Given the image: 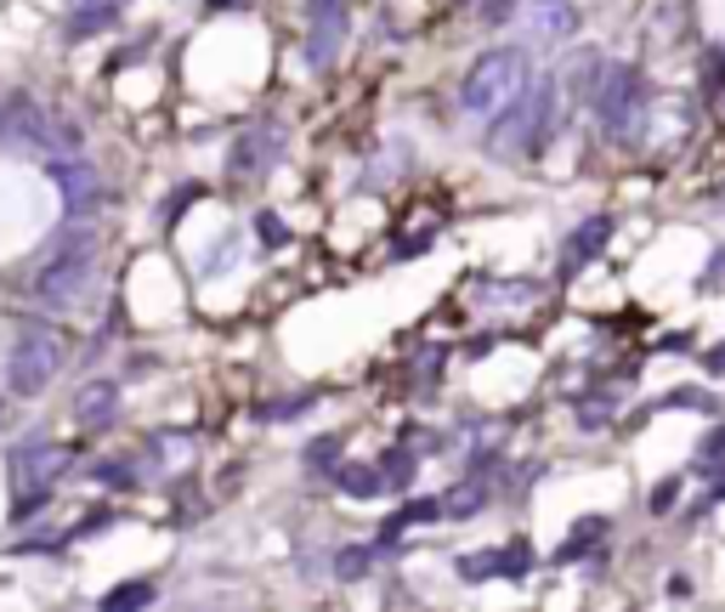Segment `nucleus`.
<instances>
[{
  "label": "nucleus",
  "instance_id": "nucleus-1",
  "mask_svg": "<svg viewBox=\"0 0 725 612\" xmlns=\"http://www.w3.org/2000/svg\"><path fill=\"white\" fill-rule=\"evenodd\" d=\"M550 114H556V80H534V85H521L505 108H494L488 148H494V154L545 148V136H550Z\"/></svg>",
  "mask_w": 725,
  "mask_h": 612
},
{
  "label": "nucleus",
  "instance_id": "nucleus-2",
  "mask_svg": "<svg viewBox=\"0 0 725 612\" xmlns=\"http://www.w3.org/2000/svg\"><path fill=\"white\" fill-rule=\"evenodd\" d=\"M74 465V454L69 448H58V443H45V437H23L12 454H7V470H12V494H18V516H29V510H40L45 505V494H52V483L63 477V470Z\"/></svg>",
  "mask_w": 725,
  "mask_h": 612
},
{
  "label": "nucleus",
  "instance_id": "nucleus-3",
  "mask_svg": "<svg viewBox=\"0 0 725 612\" xmlns=\"http://www.w3.org/2000/svg\"><path fill=\"white\" fill-rule=\"evenodd\" d=\"M521 85H527V58L516 52V45H505V52H481L470 63V74L459 80V103L470 114H494V108H505L516 97Z\"/></svg>",
  "mask_w": 725,
  "mask_h": 612
},
{
  "label": "nucleus",
  "instance_id": "nucleus-4",
  "mask_svg": "<svg viewBox=\"0 0 725 612\" xmlns=\"http://www.w3.org/2000/svg\"><path fill=\"white\" fill-rule=\"evenodd\" d=\"M595 114L601 125L618 136V143H630L641 131V108H646V85H641V69L630 63H601V80H595Z\"/></svg>",
  "mask_w": 725,
  "mask_h": 612
},
{
  "label": "nucleus",
  "instance_id": "nucleus-5",
  "mask_svg": "<svg viewBox=\"0 0 725 612\" xmlns=\"http://www.w3.org/2000/svg\"><path fill=\"white\" fill-rule=\"evenodd\" d=\"M69 363V341L58 335V329H29V335L12 346V363H7V381L12 392L23 397H40L45 386L58 381V369Z\"/></svg>",
  "mask_w": 725,
  "mask_h": 612
},
{
  "label": "nucleus",
  "instance_id": "nucleus-6",
  "mask_svg": "<svg viewBox=\"0 0 725 612\" xmlns=\"http://www.w3.org/2000/svg\"><path fill=\"white\" fill-rule=\"evenodd\" d=\"M85 278H91V232H74V239H63L58 250L40 256V267H34V295L52 301V307H63V301L80 295Z\"/></svg>",
  "mask_w": 725,
  "mask_h": 612
},
{
  "label": "nucleus",
  "instance_id": "nucleus-7",
  "mask_svg": "<svg viewBox=\"0 0 725 612\" xmlns=\"http://www.w3.org/2000/svg\"><path fill=\"white\" fill-rule=\"evenodd\" d=\"M312 12V34H307V63L329 69L334 52H341V34H346V0H307Z\"/></svg>",
  "mask_w": 725,
  "mask_h": 612
},
{
  "label": "nucleus",
  "instance_id": "nucleus-8",
  "mask_svg": "<svg viewBox=\"0 0 725 612\" xmlns=\"http://www.w3.org/2000/svg\"><path fill=\"white\" fill-rule=\"evenodd\" d=\"M278 125H250V131H238V143H232V154H227V176H238V181H256L267 165H272V154H278Z\"/></svg>",
  "mask_w": 725,
  "mask_h": 612
},
{
  "label": "nucleus",
  "instance_id": "nucleus-9",
  "mask_svg": "<svg viewBox=\"0 0 725 612\" xmlns=\"http://www.w3.org/2000/svg\"><path fill=\"white\" fill-rule=\"evenodd\" d=\"M45 176H52V187L69 199V210H74V216H85V210L96 205V194H103V187H96V170H91V165H80L74 154H69V159H52V165H45Z\"/></svg>",
  "mask_w": 725,
  "mask_h": 612
},
{
  "label": "nucleus",
  "instance_id": "nucleus-10",
  "mask_svg": "<svg viewBox=\"0 0 725 612\" xmlns=\"http://www.w3.org/2000/svg\"><path fill=\"white\" fill-rule=\"evenodd\" d=\"M74 419L85 432H108L114 419H120V386L114 381H91V386H80V397H74Z\"/></svg>",
  "mask_w": 725,
  "mask_h": 612
},
{
  "label": "nucleus",
  "instance_id": "nucleus-11",
  "mask_svg": "<svg viewBox=\"0 0 725 612\" xmlns=\"http://www.w3.org/2000/svg\"><path fill=\"white\" fill-rule=\"evenodd\" d=\"M607 239H612V221H607V216L584 221V227H578L572 239H567V250H561V272H578L590 256H601V250H607Z\"/></svg>",
  "mask_w": 725,
  "mask_h": 612
},
{
  "label": "nucleus",
  "instance_id": "nucleus-12",
  "mask_svg": "<svg viewBox=\"0 0 725 612\" xmlns=\"http://www.w3.org/2000/svg\"><path fill=\"white\" fill-rule=\"evenodd\" d=\"M334 483H341V494H352V499H374L385 488L380 465H334Z\"/></svg>",
  "mask_w": 725,
  "mask_h": 612
},
{
  "label": "nucleus",
  "instance_id": "nucleus-13",
  "mask_svg": "<svg viewBox=\"0 0 725 612\" xmlns=\"http://www.w3.org/2000/svg\"><path fill=\"white\" fill-rule=\"evenodd\" d=\"M114 0H103V7H74V18H69V40H85V34H103V29H114Z\"/></svg>",
  "mask_w": 725,
  "mask_h": 612
},
{
  "label": "nucleus",
  "instance_id": "nucleus-14",
  "mask_svg": "<svg viewBox=\"0 0 725 612\" xmlns=\"http://www.w3.org/2000/svg\"><path fill=\"white\" fill-rule=\"evenodd\" d=\"M601 533H607V516H584V522L572 528V539L561 544V561H578V556H584V550H590Z\"/></svg>",
  "mask_w": 725,
  "mask_h": 612
},
{
  "label": "nucleus",
  "instance_id": "nucleus-15",
  "mask_svg": "<svg viewBox=\"0 0 725 612\" xmlns=\"http://www.w3.org/2000/svg\"><path fill=\"white\" fill-rule=\"evenodd\" d=\"M414 470H420V459H414L408 448H392V454L380 459V477H385V483H403V488H408V483H414Z\"/></svg>",
  "mask_w": 725,
  "mask_h": 612
},
{
  "label": "nucleus",
  "instance_id": "nucleus-16",
  "mask_svg": "<svg viewBox=\"0 0 725 612\" xmlns=\"http://www.w3.org/2000/svg\"><path fill=\"white\" fill-rule=\"evenodd\" d=\"M148 601H154V584H142V579H136V584H120V590H108V595H103V606H108V612L148 606Z\"/></svg>",
  "mask_w": 725,
  "mask_h": 612
},
{
  "label": "nucleus",
  "instance_id": "nucleus-17",
  "mask_svg": "<svg viewBox=\"0 0 725 612\" xmlns=\"http://www.w3.org/2000/svg\"><path fill=\"white\" fill-rule=\"evenodd\" d=\"M481 505H488V494H481V483H465V488H454V494H448L443 516H476Z\"/></svg>",
  "mask_w": 725,
  "mask_h": 612
},
{
  "label": "nucleus",
  "instance_id": "nucleus-18",
  "mask_svg": "<svg viewBox=\"0 0 725 612\" xmlns=\"http://www.w3.org/2000/svg\"><path fill=\"white\" fill-rule=\"evenodd\" d=\"M307 465H312V470H334V465H341V437H318V443H307Z\"/></svg>",
  "mask_w": 725,
  "mask_h": 612
},
{
  "label": "nucleus",
  "instance_id": "nucleus-19",
  "mask_svg": "<svg viewBox=\"0 0 725 612\" xmlns=\"http://www.w3.org/2000/svg\"><path fill=\"white\" fill-rule=\"evenodd\" d=\"M256 232H261V245H267V250H283V245H289V227H283V216H272V210L256 216Z\"/></svg>",
  "mask_w": 725,
  "mask_h": 612
},
{
  "label": "nucleus",
  "instance_id": "nucleus-20",
  "mask_svg": "<svg viewBox=\"0 0 725 612\" xmlns=\"http://www.w3.org/2000/svg\"><path fill=\"white\" fill-rule=\"evenodd\" d=\"M527 568H534V550H527V544L516 539V544H510V550L499 556V573H505V579H521Z\"/></svg>",
  "mask_w": 725,
  "mask_h": 612
},
{
  "label": "nucleus",
  "instance_id": "nucleus-21",
  "mask_svg": "<svg viewBox=\"0 0 725 612\" xmlns=\"http://www.w3.org/2000/svg\"><path fill=\"white\" fill-rule=\"evenodd\" d=\"M459 573H465L470 584H476V579H494V573H499V550H488V556H465V561H459Z\"/></svg>",
  "mask_w": 725,
  "mask_h": 612
},
{
  "label": "nucleus",
  "instance_id": "nucleus-22",
  "mask_svg": "<svg viewBox=\"0 0 725 612\" xmlns=\"http://www.w3.org/2000/svg\"><path fill=\"white\" fill-rule=\"evenodd\" d=\"M369 550H341V561H334V573H341V579H363L369 573Z\"/></svg>",
  "mask_w": 725,
  "mask_h": 612
},
{
  "label": "nucleus",
  "instance_id": "nucleus-23",
  "mask_svg": "<svg viewBox=\"0 0 725 612\" xmlns=\"http://www.w3.org/2000/svg\"><path fill=\"white\" fill-rule=\"evenodd\" d=\"M663 408H703V414H708V408H714V397H708V392H669V397H663Z\"/></svg>",
  "mask_w": 725,
  "mask_h": 612
},
{
  "label": "nucleus",
  "instance_id": "nucleus-24",
  "mask_svg": "<svg viewBox=\"0 0 725 612\" xmlns=\"http://www.w3.org/2000/svg\"><path fill=\"white\" fill-rule=\"evenodd\" d=\"M296 414H307V397H283V403L261 408V419H296Z\"/></svg>",
  "mask_w": 725,
  "mask_h": 612
},
{
  "label": "nucleus",
  "instance_id": "nucleus-25",
  "mask_svg": "<svg viewBox=\"0 0 725 612\" xmlns=\"http://www.w3.org/2000/svg\"><path fill=\"white\" fill-rule=\"evenodd\" d=\"M674 494H681V483L669 477V483H657V488H652V499H646V505H652V510L663 516V510H674Z\"/></svg>",
  "mask_w": 725,
  "mask_h": 612
},
{
  "label": "nucleus",
  "instance_id": "nucleus-26",
  "mask_svg": "<svg viewBox=\"0 0 725 612\" xmlns=\"http://www.w3.org/2000/svg\"><path fill=\"white\" fill-rule=\"evenodd\" d=\"M719 459H725V432H714V437L703 443V454H697V465H703V470H714Z\"/></svg>",
  "mask_w": 725,
  "mask_h": 612
},
{
  "label": "nucleus",
  "instance_id": "nucleus-27",
  "mask_svg": "<svg viewBox=\"0 0 725 612\" xmlns=\"http://www.w3.org/2000/svg\"><path fill=\"white\" fill-rule=\"evenodd\" d=\"M516 12V0H481V23H505Z\"/></svg>",
  "mask_w": 725,
  "mask_h": 612
},
{
  "label": "nucleus",
  "instance_id": "nucleus-28",
  "mask_svg": "<svg viewBox=\"0 0 725 612\" xmlns=\"http://www.w3.org/2000/svg\"><path fill=\"white\" fill-rule=\"evenodd\" d=\"M708 369H714V374H725V346H714V352H708Z\"/></svg>",
  "mask_w": 725,
  "mask_h": 612
},
{
  "label": "nucleus",
  "instance_id": "nucleus-29",
  "mask_svg": "<svg viewBox=\"0 0 725 612\" xmlns=\"http://www.w3.org/2000/svg\"><path fill=\"white\" fill-rule=\"evenodd\" d=\"M74 7H103V0H74Z\"/></svg>",
  "mask_w": 725,
  "mask_h": 612
},
{
  "label": "nucleus",
  "instance_id": "nucleus-30",
  "mask_svg": "<svg viewBox=\"0 0 725 612\" xmlns=\"http://www.w3.org/2000/svg\"><path fill=\"white\" fill-rule=\"evenodd\" d=\"M0 432H7V403H0Z\"/></svg>",
  "mask_w": 725,
  "mask_h": 612
},
{
  "label": "nucleus",
  "instance_id": "nucleus-31",
  "mask_svg": "<svg viewBox=\"0 0 725 612\" xmlns=\"http://www.w3.org/2000/svg\"><path fill=\"white\" fill-rule=\"evenodd\" d=\"M210 7H238V0H210Z\"/></svg>",
  "mask_w": 725,
  "mask_h": 612
},
{
  "label": "nucleus",
  "instance_id": "nucleus-32",
  "mask_svg": "<svg viewBox=\"0 0 725 612\" xmlns=\"http://www.w3.org/2000/svg\"><path fill=\"white\" fill-rule=\"evenodd\" d=\"M714 499H725V483H719V488H714Z\"/></svg>",
  "mask_w": 725,
  "mask_h": 612
}]
</instances>
